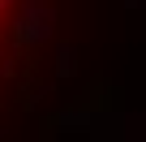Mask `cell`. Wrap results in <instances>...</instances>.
Returning a JSON list of instances; mask_svg holds the SVG:
<instances>
[{
    "mask_svg": "<svg viewBox=\"0 0 146 142\" xmlns=\"http://www.w3.org/2000/svg\"><path fill=\"white\" fill-rule=\"evenodd\" d=\"M22 26H26V0H0V82L22 56Z\"/></svg>",
    "mask_w": 146,
    "mask_h": 142,
    "instance_id": "obj_1",
    "label": "cell"
}]
</instances>
